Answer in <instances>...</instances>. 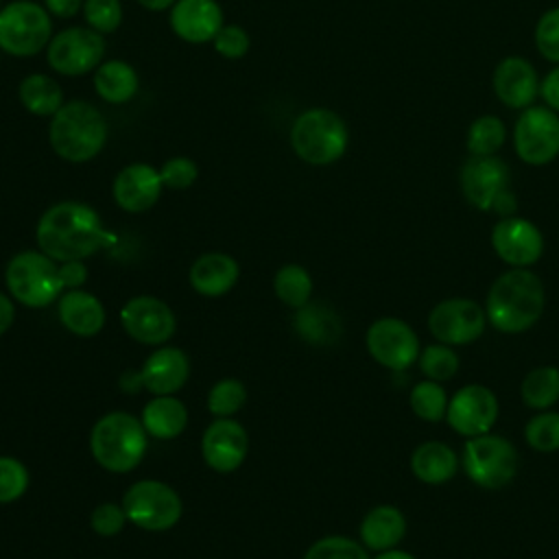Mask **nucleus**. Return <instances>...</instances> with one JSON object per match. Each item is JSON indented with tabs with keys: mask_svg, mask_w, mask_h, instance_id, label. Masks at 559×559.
<instances>
[{
	"mask_svg": "<svg viewBox=\"0 0 559 559\" xmlns=\"http://www.w3.org/2000/svg\"><path fill=\"white\" fill-rule=\"evenodd\" d=\"M120 323L133 341L144 345L166 343L177 325L168 304L148 295L129 299L120 310Z\"/></svg>",
	"mask_w": 559,
	"mask_h": 559,
	"instance_id": "obj_18",
	"label": "nucleus"
},
{
	"mask_svg": "<svg viewBox=\"0 0 559 559\" xmlns=\"http://www.w3.org/2000/svg\"><path fill=\"white\" fill-rule=\"evenodd\" d=\"M59 275L63 282V288H81L83 282L87 280V269L83 260H70V262H59Z\"/></svg>",
	"mask_w": 559,
	"mask_h": 559,
	"instance_id": "obj_45",
	"label": "nucleus"
},
{
	"mask_svg": "<svg viewBox=\"0 0 559 559\" xmlns=\"http://www.w3.org/2000/svg\"><path fill=\"white\" fill-rule=\"evenodd\" d=\"M245 402H247V389L236 378L218 380L207 393V408L216 417L236 415Z\"/></svg>",
	"mask_w": 559,
	"mask_h": 559,
	"instance_id": "obj_37",
	"label": "nucleus"
},
{
	"mask_svg": "<svg viewBox=\"0 0 559 559\" xmlns=\"http://www.w3.org/2000/svg\"><path fill=\"white\" fill-rule=\"evenodd\" d=\"M83 2L85 0H44V7L50 15L61 17V20H70L79 11H83Z\"/></svg>",
	"mask_w": 559,
	"mask_h": 559,
	"instance_id": "obj_47",
	"label": "nucleus"
},
{
	"mask_svg": "<svg viewBox=\"0 0 559 559\" xmlns=\"http://www.w3.org/2000/svg\"><path fill=\"white\" fill-rule=\"evenodd\" d=\"M358 535H360V544L367 550L382 552V550L397 548V544L406 535V518L393 504H378L362 515Z\"/></svg>",
	"mask_w": 559,
	"mask_h": 559,
	"instance_id": "obj_23",
	"label": "nucleus"
},
{
	"mask_svg": "<svg viewBox=\"0 0 559 559\" xmlns=\"http://www.w3.org/2000/svg\"><path fill=\"white\" fill-rule=\"evenodd\" d=\"M493 92L511 109H526L539 94V76L531 61L504 57L493 70Z\"/></svg>",
	"mask_w": 559,
	"mask_h": 559,
	"instance_id": "obj_22",
	"label": "nucleus"
},
{
	"mask_svg": "<svg viewBox=\"0 0 559 559\" xmlns=\"http://www.w3.org/2000/svg\"><path fill=\"white\" fill-rule=\"evenodd\" d=\"M365 345L369 356L391 371H406L417 362L421 352V343L413 325L397 317L376 319L367 330Z\"/></svg>",
	"mask_w": 559,
	"mask_h": 559,
	"instance_id": "obj_12",
	"label": "nucleus"
},
{
	"mask_svg": "<svg viewBox=\"0 0 559 559\" xmlns=\"http://www.w3.org/2000/svg\"><path fill=\"white\" fill-rule=\"evenodd\" d=\"M515 210H518V199H515V194H513L509 188L502 190V192L496 197L493 205H491V212H496L500 218L515 216Z\"/></svg>",
	"mask_w": 559,
	"mask_h": 559,
	"instance_id": "obj_48",
	"label": "nucleus"
},
{
	"mask_svg": "<svg viewBox=\"0 0 559 559\" xmlns=\"http://www.w3.org/2000/svg\"><path fill=\"white\" fill-rule=\"evenodd\" d=\"M221 26L223 9L216 0H177L170 7V28L183 41H212Z\"/></svg>",
	"mask_w": 559,
	"mask_h": 559,
	"instance_id": "obj_21",
	"label": "nucleus"
},
{
	"mask_svg": "<svg viewBox=\"0 0 559 559\" xmlns=\"http://www.w3.org/2000/svg\"><path fill=\"white\" fill-rule=\"evenodd\" d=\"M459 469V456L445 441H424L411 454V472L424 485H445Z\"/></svg>",
	"mask_w": 559,
	"mask_h": 559,
	"instance_id": "obj_26",
	"label": "nucleus"
},
{
	"mask_svg": "<svg viewBox=\"0 0 559 559\" xmlns=\"http://www.w3.org/2000/svg\"><path fill=\"white\" fill-rule=\"evenodd\" d=\"M28 487V469L13 456H0V504L24 496Z\"/></svg>",
	"mask_w": 559,
	"mask_h": 559,
	"instance_id": "obj_40",
	"label": "nucleus"
},
{
	"mask_svg": "<svg viewBox=\"0 0 559 559\" xmlns=\"http://www.w3.org/2000/svg\"><path fill=\"white\" fill-rule=\"evenodd\" d=\"M520 397L531 411H548L559 402V367L539 365L531 369L522 384Z\"/></svg>",
	"mask_w": 559,
	"mask_h": 559,
	"instance_id": "obj_30",
	"label": "nucleus"
},
{
	"mask_svg": "<svg viewBox=\"0 0 559 559\" xmlns=\"http://www.w3.org/2000/svg\"><path fill=\"white\" fill-rule=\"evenodd\" d=\"M295 325L299 334L314 345H328L341 336V319L323 304L308 301L304 308H299Z\"/></svg>",
	"mask_w": 559,
	"mask_h": 559,
	"instance_id": "obj_31",
	"label": "nucleus"
},
{
	"mask_svg": "<svg viewBox=\"0 0 559 559\" xmlns=\"http://www.w3.org/2000/svg\"><path fill=\"white\" fill-rule=\"evenodd\" d=\"M39 251L55 262L85 260L111 242V234L94 207L81 201H61L48 207L35 229Z\"/></svg>",
	"mask_w": 559,
	"mask_h": 559,
	"instance_id": "obj_1",
	"label": "nucleus"
},
{
	"mask_svg": "<svg viewBox=\"0 0 559 559\" xmlns=\"http://www.w3.org/2000/svg\"><path fill=\"white\" fill-rule=\"evenodd\" d=\"M140 87L138 72L122 59L105 61L94 72V90L109 105H122L135 96Z\"/></svg>",
	"mask_w": 559,
	"mask_h": 559,
	"instance_id": "obj_28",
	"label": "nucleus"
},
{
	"mask_svg": "<svg viewBox=\"0 0 559 559\" xmlns=\"http://www.w3.org/2000/svg\"><path fill=\"white\" fill-rule=\"evenodd\" d=\"M247 452H249V437L238 421L229 417H218L205 428L201 439V454H203V461L214 472L227 474L238 469Z\"/></svg>",
	"mask_w": 559,
	"mask_h": 559,
	"instance_id": "obj_19",
	"label": "nucleus"
},
{
	"mask_svg": "<svg viewBox=\"0 0 559 559\" xmlns=\"http://www.w3.org/2000/svg\"><path fill=\"white\" fill-rule=\"evenodd\" d=\"M4 282L11 297L28 308H44L63 290L59 264L44 251L15 253L7 264Z\"/></svg>",
	"mask_w": 559,
	"mask_h": 559,
	"instance_id": "obj_7",
	"label": "nucleus"
},
{
	"mask_svg": "<svg viewBox=\"0 0 559 559\" xmlns=\"http://www.w3.org/2000/svg\"><path fill=\"white\" fill-rule=\"evenodd\" d=\"M546 288L531 269H509L489 286L485 299L487 323L502 334H522L544 314Z\"/></svg>",
	"mask_w": 559,
	"mask_h": 559,
	"instance_id": "obj_2",
	"label": "nucleus"
},
{
	"mask_svg": "<svg viewBox=\"0 0 559 559\" xmlns=\"http://www.w3.org/2000/svg\"><path fill=\"white\" fill-rule=\"evenodd\" d=\"M539 94H542L546 107L559 111V66L552 68V70L544 76V81L539 83Z\"/></svg>",
	"mask_w": 559,
	"mask_h": 559,
	"instance_id": "obj_46",
	"label": "nucleus"
},
{
	"mask_svg": "<svg viewBox=\"0 0 559 559\" xmlns=\"http://www.w3.org/2000/svg\"><path fill=\"white\" fill-rule=\"evenodd\" d=\"M513 146L531 166L550 164L559 155V116L550 107H526L513 129Z\"/></svg>",
	"mask_w": 559,
	"mask_h": 559,
	"instance_id": "obj_13",
	"label": "nucleus"
},
{
	"mask_svg": "<svg viewBox=\"0 0 559 559\" xmlns=\"http://www.w3.org/2000/svg\"><path fill=\"white\" fill-rule=\"evenodd\" d=\"M144 9H148V11H166V9H170L177 0H138Z\"/></svg>",
	"mask_w": 559,
	"mask_h": 559,
	"instance_id": "obj_50",
	"label": "nucleus"
},
{
	"mask_svg": "<svg viewBox=\"0 0 559 559\" xmlns=\"http://www.w3.org/2000/svg\"><path fill=\"white\" fill-rule=\"evenodd\" d=\"M105 55V39L90 26H70L52 35L46 46L48 66L63 76H83L96 70Z\"/></svg>",
	"mask_w": 559,
	"mask_h": 559,
	"instance_id": "obj_10",
	"label": "nucleus"
},
{
	"mask_svg": "<svg viewBox=\"0 0 559 559\" xmlns=\"http://www.w3.org/2000/svg\"><path fill=\"white\" fill-rule=\"evenodd\" d=\"M162 188H164V183H162L159 170L148 164L138 162V164L124 166L116 175L111 194H114V201L118 203V207H122L124 212H131V214H140V212L151 210L157 203Z\"/></svg>",
	"mask_w": 559,
	"mask_h": 559,
	"instance_id": "obj_20",
	"label": "nucleus"
},
{
	"mask_svg": "<svg viewBox=\"0 0 559 559\" xmlns=\"http://www.w3.org/2000/svg\"><path fill=\"white\" fill-rule=\"evenodd\" d=\"M83 17L90 28L100 35L114 33L122 22V4L120 0H85Z\"/></svg>",
	"mask_w": 559,
	"mask_h": 559,
	"instance_id": "obj_39",
	"label": "nucleus"
},
{
	"mask_svg": "<svg viewBox=\"0 0 559 559\" xmlns=\"http://www.w3.org/2000/svg\"><path fill=\"white\" fill-rule=\"evenodd\" d=\"M52 151L72 164L94 159L107 142V120L87 100L63 103L48 127Z\"/></svg>",
	"mask_w": 559,
	"mask_h": 559,
	"instance_id": "obj_3",
	"label": "nucleus"
},
{
	"mask_svg": "<svg viewBox=\"0 0 559 559\" xmlns=\"http://www.w3.org/2000/svg\"><path fill=\"white\" fill-rule=\"evenodd\" d=\"M17 96L20 103L24 105L26 111H31L33 116H55L61 105H63V92L59 87V83L48 76V74H28L20 81L17 87Z\"/></svg>",
	"mask_w": 559,
	"mask_h": 559,
	"instance_id": "obj_29",
	"label": "nucleus"
},
{
	"mask_svg": "<svg viewBox=\"0 0 559 559\" xmlns=\"http://www.w3.org/2000/svg\"><path fill=\"white\" fill-rule=\"evenodd\" d=\"M127 520L142 531H168L183 511L179 493L162 480H138L122 496Z\"/></svg>",
	"mask_w": 559,
	"mask_h": 559,
	"instance_id": "obj_9",
	"label": "nucleus"
},
{
	"mask_svg": "<svg viewBox=\"0 0 559 559\" xmlns=\"http://www.w3.org/2000/svg\"><path fill=\"white\" fill-rule=\"evenodd\" d=\"M238 262L231 255L218 251L203 253L190 266V284L199 295L205 297H221L229 293L238 282Z\"/></svg>",
	"mask_w": 559,
	"mask_h": 559,
	"instance_id": "obj_24",
	"label": "nucleus"
},
{
	"mask_svg": "<svg viewBox=\"0 0 559 559\" xmlns=\"http://www.w3.org/2000/svg\"><path fill=\"white\" fill-rule=\"evenodd\" d=\"M13 319H15V306H13V301L9 299V295L0 293V336L11 328Z\"/></svg>",
	"mask_w": 559,
	"mask_h": 559,
	"instance_id": "obj_49",
	"label": "nucleus"
},
{
	"mask_svg": "<svg viewBox=\"0 0 559 559\" xmlns=\"http://www.w3.org/2000/svg\"><path fill=\"white\" fill-rule=\"evenodd\" d=\"M347 124L332 109H306L290 127V146L295 155L312 166H328L341 159L347 151Z\"/></svg>",
	"mask_w": 559,
	"mask_h": 559,
	"instance_id": "obj_5",
	"label": "nucleus"
},
{
	"mask_svg": "<svg viewBox=\"0 0 559 559\" xmlns=\"http://www.w3.org/2000/svg\"><path fill=\"white\" fill-rule=\"evenodd\" d=\"M61 323L76 336H94L105 325V308L98 297L87 290L70 288L57 304Z\"/></svg>",
	"mask_w": 559,
	"mask_h": 559,
	"instance_id": "obj_25",
	"label": "nucleus"
},
{
	"mask_svg": "<svg viewBox=\"0 0 559 559\" xmlns=\"http://www.w3.org/2000/svg\"><path fill=\"white\" fill-rule=\"evenodd\" d=\"M159 177H162V183L164 188H170V190H183V188H190L197 177H199V166L190 159V157H170L162 164L159 168Z\"/></svg>",
	"mask_w": 559,
	"mask_h": 559,
	"instance_id": "obj_42",
	"label": "nucleus"
},
{
	"mask_svg": "<svg viewBox=\"0 0 559 559\" xmlns=\"http://www.w3.org/2000/svg\"><path fill=\"white\" fill-rule=\"evenodd\" d=\"M461 465L474 485L496 491L515 480L520 454L507 437L485 432L463 443Z\"/></svg>",
	"mask_w": 559,
	"mask_h": 559,
	"instance_id": "obj_6",
	"label": "nucleus"
},
{
	"mask_svg": "<svg viewBox=\"0 0 559 559\" xmlns=\"http://www.w3.org/2000/svg\"><path fill=\"white\" fill-rule=\"evenodd\" d=\"M216 52L225 59H240L249 52V46H251V39H249V33L242 28V26H236V24H223L221 31L216 33V37L212 39Z\"/></svg>",
	"mask_w": 559,
	"mask_h": 559,
	"instance_id": "obj_43",
	"label": "nucleus"
},
{
	"mask_svg": "<svg viewBox=\"0 0 559 559\" xmlns=\"http://www.w3.org/2000/svg\"><path fill=\"white\" fill-rule=\"evenodd\" d=\"M491 247L496 255L511 269H528L544 253V236L533 221L507 216L493 225Z\"/></svg>",
	"mask_w": 559,
	"mask_h": 559,
	"instance_id": "obj_16",
	"label": "nucleus"
},
{
	"mask_svg": "<svg viewBox=\"0 0 559 559\" xmlns=\"http://www.w3.org/2000/svg\"><path fill=\"white\" fill-rule=\"evenodd\" d=\"M507 140V127L498 116L485 114L467 129V151L472 155H493Z\"/></svg>",
	"mask_w": 559,
	"mask_h": 559,
	"instance_id": "obj_34",
	"label": "nucleus"
},
{
	"mask_svg": "<svg viewBox=\"0 0 559 559\" xmlns=\"http://www.w3.org/2000/svg\"><path fill=\"white\" fill-rule=\"evenodd\" d=\"M190 362L179 347H159L146 358L140 371H127L120 384L129 393L144 386L153 395H173L186 384Z\"/></svg>",
	"mask_w": 559,
	"mask_h": 559,
	"instance_id": "obj_15",
	"label": "nucleus"
},
{
	"mask_svg": "<svg viewBox=\"0 0 559 559\" xmlns=\"http://www.w3.org/2000/svg\"><path fill=\"white\" fill-rule=\"evenodd\" d=\"M535 46L544 59L559 63V7L548 9L537 20Z\"/></svg>",
	"mask_w": 559,
	"mask_h": 559,
	"instance_id": "obj_41",
	"label": "nucleus"
},
{
	"mask_svg": "<svg viewBox=\"0 0 559 559\" xmlns=\"http://www.w3.org/2000/svg\"><path fill=\"white\" fill-rule=\"evenodd\" d=\"M498 397L496 393L478 382L461 386L448 402V413L445 419L450 428L469 439L476 435L491 432L496 419H498Z\"/></svg>",
	"mask_w": 559,
	"mask_h": 559,
	"instance_id": "obj_14",
	"label": "nucleus"
},
{
	"mask_svg": "<svg viewBox=\"0 0 559 559\" xmlns=\"http://www.w3.org/2000/svg\"><path fill=\"white\" fill-rule=\"evenodd\" d=\"M524 441L531 450L550 454L559 450V413L537 411L524 426Z\"/></svg>",
	"mask_w": 559,
	"mask_h": 559,
	"instance_id": "obj_36",
	"label": "nucleus"
},
{
	"mask_svg": "<svg viewBox=\"0 0 559 559\" xmlns=\"http://www.w3.org/2000/svg\"><path fill=\"white\" fill-rule=\"evenodd\" d=\"M509 166L496 155H472L459 173L465 201L480 212L491 210L496 197L509 188Z\"/></svg>",
	"mask_w": 559,
	"mask_h": 559,
	"instance_id": "obj_17",
	"label": "nucleus"
},
{
	"mask_svg": "<svg viewBox=\"0 0 559 559\" xmlns=\"http://www.w3.org/2000/svg\"><path fill=\"white\" fill-rule=\"evenodd\" d=\"M275 295L288 308H304L312 295V277L299 264H284L273 277Z\"/></svg>",
	"mask_w": 559,
	"mask_h": 559,
	"instance_id": "obj_32",
	"label": "nucleus"
},
{
	"mask_svg": "<svg viewBox=\"0 0 559 559\" xmlns=\"http://www.w3.org/2000/svg\"><path fill=\"white\" fill-rule=\"evenodd\" d=\"M419 371L435 382H445L450 378L456 376L459 371V354L452 345L445 343H430L426 347H421L419 358H417Z\"/></svg>",
	"mask_w": 559,
	"mask_h": 559,
	"instance_id": "obj_35",
	"label": "nucleus"
},
{
	"mask_svg": "<svg viewBox=\"0 0 559 559\" xmlns=\"http://www.w3.org/2000/svg\"><path fill=\"white\" fill-rule=\"evenodd\" d=\"M487 328V312L474 299L448 297L428 312V330L435 341L461 347L478 341Z\"/></svg>",
	"mask_w": 559,
	"mask_h": 559,
	"instance_id": "obj_11",
	"label": "nucleus"
},
{
	"mask_svg": "<svg viewBox=\"0 0 559 559\" xmlns=\"http://www.w3.org/2000/svg\"><path fill=\"white\" fill-rule=\"evenodd\" d=\"M448 393L443 389V382H435V380H419L408 395V404L411 411L424 419V421H441L445 419L448 413Z\"/></svg>",
	"mask_w": 559,
	"mask_h": 559,
	"instance_id": "obj_33",
	"label": "nucleus"
},
{
	"mask_svg": "<svg viewBox=\"0 0 559 559\" xmlns=\"http://www.w3.org/2000/svg\"><path fill=\"white\" fill-rule=\"evenodd\" d=\"M90 450L96 463L107 472H131L146 452V430L142 421L129 413H107L90 432Z\"/></svg>",
	"mask_w": 559,
	"mask_h": 559,
	"instance_id": "obj_4",
	"label": "nucleus"
},
{
	"mask_svg": "<svg viewBox=\"0 0 559 559\" xmlns=\"http://www.w3.org/2000/svg\"><path fill=\"white\" fill-rule=\"evenodd\" d=\"M127 522V513L122 509V504H114V502H103L98 504L92 515H90V526L96 535L100 537H114L124 528Z\"/></svg>",
	"mask_w": 559,
	"mask_h": 559,
	"instance_id": "obj_44",
	"label": "nucleus"
},
{
	"mask_svg": "<svg viewBox=\"0 0 559 559\" xmlns=\"http://www.w3.org/2000/svg\"><path fill=\"white\" fill-rule=\"evenodd\" d=\"M304 559H369L367 548L345 535H328L317 539L304 555Z\"/></svg>",
	"mask_w": 559,
	"mask_h": 559,
	"instance_id": "obj_38",
	"label": "nucleus"
},
{
	"mask_svg": "<svg viewBox=\"0 0 559 559\" xmlns=\"http://www.w3.org/2000/svg\"><path fill=\"white\" fill-rule=\"evenodd\" d=\"M50 39L52 22L44 4L13 0L0 9V50L13 57H35Z\"/></svg>",
	"mask_w": 559,
	"mask_h": 559,
	"instance_id": "obj_8",
	"label": "nucleus"
},
{
	"mask_svg": "<svg viewBox=\"0 0 559 559\" xmlns=\"http://www.w3.org/2000/svg\"><path fill=\"white\" fill-rule=\"evenodd\" d=\"M142 426L155 439H175L188 424L186 404L175 395H155L142 411Z\"/></svg>",
	"mask_w": 559,
	"mask_h": 559,
	"instance_id": "obj_27",
	"label": "nucleus"
},
{
	"mask_svg": "<svg viewBox=\"0 0 559 559\" xmlns=\"http://www.w3.org/2000/svg\"><path fill=\"white\" fill-rule=\"evenodd\" d=\"M373 559H417L415 555L406 552V550H400V548H391V550H382L378 552Z\"/></svg>",
	"mask_w": 559,
	"mask_h": 559,
	"instance_id": "obj_51",
	"label": "nucleus"
},
{
	"mask_svg": "<svg viewBox=\"0 0 559 559\" xmlns=\"http://www.w3.org/2000/svg\"><path fill=\"white\" fill-rule=\"evenodd\" d=\"M0 2H2V0H0Z\"/></svg>",
	"mask_w": 559,
	"mask_h": 559,
	"instance_id": "obj_52",
	"label": "nucleus"
}]
</instances>
